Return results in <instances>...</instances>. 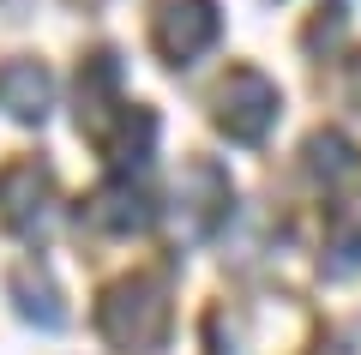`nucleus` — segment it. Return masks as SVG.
I'll return each instance as SVG.
<instances>
[{
    "label": "nucleus",
    "mask_w": 361,
    "mask_h": 355,
    "mask_svg": "<svg viewBox=\"0 0 361 355\" xmlns=\"http://www.w3.org/2000/svg\"><path fill=\"white\" fill-rule=\"evenodd\" d=\"M169 319H175V307H169V283L163 277H127V283L109 289L103 307H97L103 337L115 343V349H127V355H157L169 343Z\"/></svg>",
    "instance_id": "nucleus-1"
},
{
    "label": "nucleus",
    "mask_w": 361,
    "mask_h": 355,
    "mask_svg": "<svg viewBox=\"0 0 361 355\" xmlns=\"http://www.w3.org/2000/svg\"><path fill=\"white\" fill-rule=\"evenodd\" d=\"M223 18H217V0H157L151 13V42L169 66H187L217 42Z\"/></svg>",
    "instance_id": "nucleus-2"
},
{
    "label": "nucleus",
    "mask_w": 361,
    "mask_h": 355,
    "mask_svg": "<svg viewBox=\"0 0 361 355\" xmlns=\"http://www.w3.org/2000/svg\"><path fill=\"white\" fill-rule=\"evenodd\" d=\"M277 121V85H271L259 66H235L217 90V127L241 145H259Z\"/></svg>",
    "instance_id": "nucleus-3"
},
{
    "label": "nucleus",
    "mask_w": 361,
    "mask_h": 355,
    "mask_svg": "<svg viewBox=\"0 0 361 355\" xmlns=\"http://www.w3.org/2000/svg\"><path fill=\"white\" fill-rule=\"evenodd\" d=\"M49 193H54V181L42 163H30V157L6 163L0 169V223L18 229V235H37V223L49 217Z\"/></svg>",
    "instance_id": "nucleus-4"
},
{
    "label": "nucleus",
    "mask_w": 361,
    "mask_h": 355,
    "mask_svg": "<svg viewBox=\"0 0 361 355\" xmlns=\"http://www.w3.org/2000/svg\"><path fill=\"white\" fill-rule=\"evenodd\" d=\"M175 199L187 205V223H193V235H211V229L229 217V175H223L217 163H187L175 181Z\"/></svg>",
    "instance_id": "nucleus-5"
},
{
    "label": "nucleus",
    "mask_w": 361,
    "mask_h": 355,
    "mask_svg": "<svg viewBox=\"0 0 361 355\" xmlns=\"http://www.w3.org/2000/svg\"><path fill=\"white\" fill-rule=\"evenodd\" d=\"M78 223L109 229V235H133V229H145V223H151V205H145V193L133 187L127 175H115V181H103V187H97V193L85 199Z\"/></svg>",
    "instance_id": "nucleus-6"
},
{
    "label": "nucleus",
    "mask_w": 361,
    "mask_h": 355,
    "mask_svg": "<svg viewBox=\"0 0 361 355\" xmlns=\"http://www.w3.org/2000/svg\"><path fill=\"white\" fill-rule=\"evenodd\" d=\"M49 102H54V78L37 61H6L0 66V109L13 114V121H42Z\"/></svg>",
    "instance_id": "nucleus-7"
},
{
    "label": "nucleus",
    "mask_w": 361,
    "mask_h": 355,
    "mask_svg": "<svg viewBox=\"0 0 361 355\" xmlns=\"http://www.w3.org/2000/svg\"><path fill=\"white\" fill-rule=\"evenodd\" d=\"M307 169L319 181H343V175H355L361 163H355V145H349L343 133H319V139L307 145Z\"/></svg>",
    "instance_id": "nucleus-8"
},
{
    "label": "nucleus",
    "mask_w": 361,
    "mask_h": 355,
    "mask_svg": "<svg viewBox=\"0 0 361 355\" xmlns=\"http://www.w3.org/2000/svg\"><path fill=\"white\" fill-rule=\"evenodd\" d=\"M18 295H25V301H18V307H25L30 319H42V325H61V319H66V307L54 301V289H49V283H42L37 271H30V265L18 271Z\"/></svg>",
    "instance_id": "nucleus-9"
},
{
    "label": "nucleus",
    "mask_w": 361,
    "mask_h": 355,
    "mask_svg": "<svg viewBox=\"0 0 361 355\" xmlns=\"http://www.w3.org/2000/svg\"><path fill=\"white\" fill-rule=\"evenodd\" d=\"M349 90H355V102H361V61H349Z\"/></svg>",
    "instance_id": "nucleus-10"
}]
</instances>
